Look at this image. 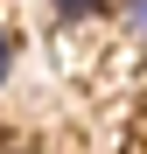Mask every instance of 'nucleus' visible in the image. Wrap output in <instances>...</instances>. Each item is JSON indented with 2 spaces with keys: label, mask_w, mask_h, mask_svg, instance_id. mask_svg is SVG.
Returning a JSON list of instances; mask_svg holds the SVG:
<instances>
[{
  "label": "nucleus",
  "mask_w": 147,
  "mask_h": 154,
  "mask_svg": "<svg viewBox=\"0 0 147 154\" xmlns=\"http://www.w3.org/2000/svg\"><path fill=\"white\" fill-rule=\"evenodd\" d=\"M7 77H14V35L0 28V84H7Z\"/></svg>",
  "instance_id": "nucleus-3"
},
{
  "label": "nucleus",
  "mask_w": 147,
  "mask_h": 154,
  "mask_svg": "<svg viewBox=\"0 0 147 154\" xmlns=\"http://www.w3.org/2000/svg\"><path fill=\"white\" fill-rule=\"evenodd\" d=\"M63 21H91V14H105V0H49Z\"/></svg>",
  "instance_id": "nucleus-1"
},
{
  "label": "nucleus",
  "mask_w": 147,
  "mask_h": 154,
  "mask_svg": "<svg viewBox=\"0 0 147 154\" xmlns=\"http://www.w3.org/2000/svg\"><path fill=\"white\" fill-rule=\"evenodd\" d=\"M119 21H126V35L147 42V0H119Z\"/></svg>",
  "instance_id": "nucleus-2"
}]
</instances>
